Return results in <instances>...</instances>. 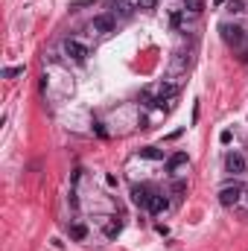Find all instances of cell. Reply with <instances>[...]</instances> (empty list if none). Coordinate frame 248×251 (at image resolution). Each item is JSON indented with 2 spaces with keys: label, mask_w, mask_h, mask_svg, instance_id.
Segmentation results:
<instances>
[{
  "label": "cell",
  "mask_w": 248,
  "mask_h": 251,
  "mask_svg": "<svg viewBox=\"0 0 248 251\" xmlns=\"http://www.w3.org/2000/svg\"><path fill=\"white\" fill-rule=\"evenodd\" d=\"M240 199H243V184H225L219 190V204L222 207H234Z\"/></svg>",
  "instance_id": "1"
},
{
  "label": "cell",
  "mask_w": 248,
  "mask_h": 251,
  "mask_svg": "<svg viewBox=\"0 0 248 251\" xmlns=\"http://www.w3.org/2000/svg\"><path fill=\"white\" fill-rule=\"evenodd\" d=\"M64 53H67L73 62H85V59H88V47H85L82 41H76V38H67V41H64Z\"/></svg>",
  "instance_id": "2"
},
{
  "label": "cell",
  "mask_w": 248,
  "mask_h": 251,
  "mask_svg": "<svg viewBox=\"0 0 248 251\" xmlns=\"http://www.w3.org/2000/svg\"><path fill=\"white\" fill-rule=\"evenodd\" d=\"M91 29H94L97 35H108V32H114V15H97V18L91 21Z\"/></svg>",
  "instance_id": "3"
},
{
  "label": "cell",
  "mask_w": 248,
  "mask_h": 251,
  "mask_svg": "<svg viewBox=\"0 0 248 251\" xmlns=\"http://www.w3.org/2000/svg\"><path fill=\"white\" fill-rule=\"evenodd\" d=\"M222 38H225V44L228 47H240L243 44V29L240 26H231V24H222Z\"/></svg>",
  "instance_id": "4"
},
{
  "label": "cell",
  "mask_w": 248,
  "mask_h": 251,
  "mask_svg": "<svg viewBox=\"0 0 248 251\" xmlns=\"http://www.w3.org/2000/svg\"><path fill=\"white\" fill-rule=\"evenodd\" d=\"M225 167H228V173H234V176L246 173V155H240V152H231V155L225 158Z\"/></svg>",
  "instance_id": "5"
},
{
  "label": "cell",
  "mask_w": 248,
  "mask_h": 251,
  "mask_svg": "<svg viewBox=\"0 0 248 251\" xmlns=\"http://www.w3.org/2000/svg\"><path fill=\"white\" fill-rule=\"evenodd\" d=\"M149 199H152V193H149V187H143V184L131 187V201H134V204L146 207V204H149Z\"/></svg>",
  "instance_id": "6"
},
{
  "label": "cell",
  "mask_w": 248,
  "mask_h": 251,
  "mask_svg": "<svg viewBox=\"0 0 248 251\" xmlns=\"http://www.w3.org/2000/svg\"><path fill=\"white\" fill-rule=\"evenodd\" d=\"M146 207H149V210H152V213H164V210H167V207H170V201H167V199H164V196H152V199H149V204H146Z\"/></svg>",
  "instance_id": "7"
},
{
  "label": "cell",
  "mask_w": 248,
  "mask_h": 251,
  "mask_svg": "<svg viewBox=\"0 0 248 251\" xmlns=\"http://www.w3.org/2000/svg\"><path fill=\"white\" fill-rule=\"evenodd\" d=\"M184 164H187V155H184V152H175V155L167 161V170H170V173H175V170H178V167H184Z\"/></svg>",
  "instance_id": "8"
},
{
  "label": "cell",
  "mask_w": 248,
  "mask_h": 251,
  "mask_svg": "<svg viewBox=\"0 0 248 251\" xmlns=\"http://www.w3.org/2000/svg\"><path fill=\"white\" fill-rule=\"evenodd\" d=\"M140 158H149V161H161V158H164V152H161V149H155V146H143V149H140Z\"/></svg>",
  "instance_id": "9"
},
{
  "label": "cell",
  "mask_w": 248,
  "mask_h": 251,
  "mask_svg": "<svg viewBox=\"0 0 248 251\" xmlns=\"http://www.w3.org/2000/svg\"><path fill=\"white\" fill-rule=\"evenodd\" d=\"M120 231H123V222H120V219H111V222L105 225V237H108V240H114Z\"/></svg>",
  "instance_id": "10"
},
{
  "label": "cell",
  "mask_w": 248,
  "mask_h": 251,
  "mask_svg": "<svg viewBox=\"0 0 248 251\" xmlns=\"http://www.w3.org/2000/svg\"><path fill=\"white\" fill-rule=\"evenodd\" d=\"M131 18V3H125V0H120V3H114V18Z\"/></svg>",
  "instance_id": "11"
},
{
  "label": "cell",
  "mask_w": 248,
  "mask_h": 251,
  "mask_svg": "<svg viewBox=\"0 0 248 251\" xmlns=\"http://www.w3.org/2000/svg\"><path fill=\"white\" fill-rule=\"evenodd\" d=\"M85 237H88V228L85 225H79V222L70 225V240H85Z\"/></svg>",
  "instance_id": "12"
},
{
  "label": "cell",
  "mask_w": 248,
  "mask_h": 251,
  "mask_svg": "<svg viewBox=\"0 0 248 251\" xmlns=\"http://www.w3.org/2000/svg\"><path fill=\"white\" fill-rule=\"evenodd\" d=\"M184 9L193 12V15H198V12L204 9V0H184Z\"/></svg>",
  "instance_id": "13"
},
{
  "label": "cell",
  "mask_w": 248,
  "mask_h": 251,
  "mask_svg": "<svg viewBox=\"0 0 248 251\" xmlns=\"http://www.w3.org/2000/svg\"><path fill=\"white\" fill-rule=\"evenodd\" d=\"M24 73V67H6L3 70V79H15V76H21Z\"/></svg>",
  "instance_id": "14"
},
{
  "label": "cell",
  "mask_w": 248,
  "mask_h": 251,
  "mask_svg": "<svg viewBox=\"0 0 248 251\" xmlns=\"http://www.w3.org/2000/svg\"><path fill=\"white\" fill-rule=\"evenodd\" d=\"M184 193H187V184H184V181H175V184H173V196H175V199H181Z\"/></svg>",
  "instance_id": "15"
},
{
  "label": "cell",
  "mask_w": 248,
  "mask_h": 251,
  "mask_svg": "<svg viewBox=\"0 0 248 251\" xmlns=\"http://www.w3.org/2000/svg\"><path fill=\"white\" fill-rule=\"evenodd\" d=\"M228 9H231V12H243V3H240V0H231Z\"/></svg>",
  "instance_id": "16"
},
{
  "label": "cell",
  "mask_w": 248,
  "mask_h": 251,
  "mask_svg": "<svg viewBox=\"0 0 248 251\" xmlns=\"http://www.w3.org/2000/svg\"><path fill=\"white\" fill-rule=\"evenodd\" d=\"M155 3H158V0H137V6H140V9H152Z\"/></svg>",
  "instance_id": "17"
}]
</instances>
